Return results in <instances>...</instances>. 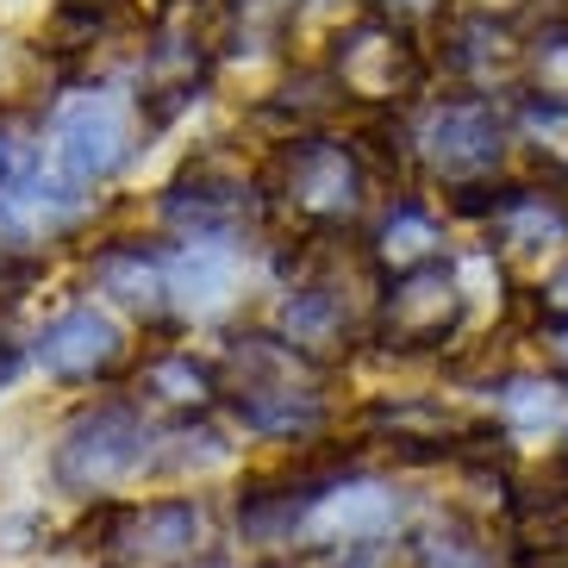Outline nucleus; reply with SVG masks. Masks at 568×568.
I'll list each match as a JSON object with an SVG mask.
<instances>
[{
    "label": "nucleus",
    "mask_w": 568,
    "mask_h": 568,
    "mask_svg": "<svg viewBox=\"0 0 568 568\" xmlns=\"http://www.w3.org/2000/svg\"><path fill=\"white\" fill-rule=\"evenodd\" d=\"M132 151V106L119 88H69L51 106V169L69 187L106 182Z\"/></svg>",
    "instance_id": "f257e3e1"
},
{
    "label": "nucleus",
    "mask_w": 568,
    "mask_h": 568,
    "mask_svg": "<svg viewBox=\"0 0 568 568\" xmlns=\"http://www.w3.org/2000/svg\"><path fill=\"white\" fill-rule=\"evenodd\" d=\"M325 75L337 82L344 101H363V106H400L425 88V51L413 44V32L400 26H382V19H356L351 32L332 38V63Z\"/></svg>",
    "instance_id": "f03ea898"
},
{
    "label": "nucleus",
    "mask_w": 568,
    "mask_h": 568,
    "mask_svg": "<svg viewBox=\"0 0 568 568\" xmlns=\"http://www.w3.org/2000/svg\"><path fill=\"white\" fill-rule=\"evenodd\" d=\"M275 194L313 232H337L363 213V163L337 138H287V151L275 156Z\"/></svg>",
    "instance_id": "7ed1b4c3"
},
{
    "label": "nucleus",
    "mask_w": 568,
    "mask_h": 568,
    "mask_svg": "<svg viewBox=\"0 0 568 568\" xmlns=\"http://www.w3.org/2000/svg\"><path fill=\"white\" fill-rule=\"evenodd\" d=\"M144 463H151V425L132 406H94V413H82L63 432L51 475L69 494H101V487L132 481Z\"/></svg>",
    "instance_id": "20e7f679"
},
{
    "label": "nucleus",
    "mask_w": 568,
    "mask_h": 568,
    "mask_svg": "<svg viewBox=\"0 0 568 568\" xmlns=\"http://www.w3.org/2000/svg\"><path fill=\"white\" fill-rule=\"evenodd\" d=\"M463 282H456V268L444 263H425L413 268V275H400V282L382 294V313H375V325H382V337L394 344V351H437L444 337L463 325Z\"/></svg>",
    "instance_id": "39448f33"
},
{
    "label": "nucleus",
    "mask_w": 568,
    "mask_h": 568,
    "mask_svg": "<svg viewBox=\"0 0 568 568\" xmlns=\"http://www.w3.org/2000/svg\"><path fill=\"white\" fill-rule=\"evenodd\" d=\"M418 156H425L450 187H468V182H481V175L500 169L506 125H500V113H494L487 101H450V106H437V113L425 119Z\"/></svg>",
    "instance_id": "423d86ee"
},
{
    "label": "nucleus",
    "mask_w": 568,
    "mask_h": 568,
    "mask_svg": "<svg viewBox=\"0 0 568 568\" xmlns=\"http://www.w3.org/2000/svg\"><path fill=\"white\" fill-rule=\"evenodd\" d=\"M201 544V506L194 500H151L132 513H113L106 556L113 568H187Z\"/></svg>",
    "instance_id": "0eeeda50"
},
{
    "label": "nucleus",
    "mask_w": 568,
    "mask_h": 568,
    "mask_svg": "<svg viewBox=\"0 0 568 568\" xmlns=\"http://www.w3.org/2000/svg\"><path fill=\"white\" fill-rule=\"evenodd\" d=\"M163 213H169V225H182L187 237H213L219 244V232H232V225L256 219L263 201H256L237 175H219L213 163H194L182 182L163 194Z\"/></svg>",
    "instance_id": "6e6552de"
},
{
    "label": "nucleus",
    "mask_w": 568,
    "mask_h": 568,
    "mask_svg": "<svg viewBox=\"0 0 568 568\" xmlns=\"http://www.w3.org/2000/svg\"><path fill=\"white\" fill-rule=\"evenodd\" d=\"M32 356L51 368V375H63V382H94V375H106V368L125 356V337H119V325L106 313L75 306V313L51 318V325L38 332Z\"/></svg>",
    "instance_id": "1a4fd4ad"
},
{
    "label": "nucleus",
    "mask_w": 568,
    "mask_h": 568,
    "mask_svg": "<svg viewBox=\"0 0 568 568\" xmlns=\"http://www.w3.org/2000/svg\"><path fill=\"white\" fill-rule=\"evenodd\" d=\"M75 219V187L63 175H32V169H19L13 182H0V237H7V251L13 244H44L57 237Z\"/></svg>",
    "instance_id": "9d476101"
},
{
    "label": "nucleus",
    "mask_w": 568,
    "mask_h": 568,
    "mask_svg": "<svg viewBox=\"0 0 568 568\" xmlns=\"http://www.w3.org/2000/svg\"><path fill=\"white\" fill-rule=\"evenodd\" d=\"M400 525V500L387 487H368V481H351V487H325L318 494V513H313V531H325L332 544H351V550H368L394 537Z\"/></svg>",
    "instance_id": "9b49d317"
},
{
    "label": "nucleus",
    "mask_w": 568,
    "mask_h": 568,
    "mask_svg": "<svg viewBox=\"0 0 568 568\" xmlns=\"http://www.w3.org/2000/svg\"><path fill=\"white\" fill-rule=\"evenodd\" d=\"M351 325H356L351 301H344L332 282H301L282 306V344H294L306 363H325V356L351 337Z\"/></svg>",
    "instance_id": "f8f14e48"
},
{
    "label": "nucleus",
    "mask_w": 568,
    "mask_h": 568,
    "mask_svg": "<svg viewBox=\"0 0 568 568\" xmlns=\"http://www.w3.org/2000/svg\"><path fill=\"white\" fill-rule=\"evenodd\" d=\"M94 282L101 294H113L119 306H138V313H156L169 294V268L163 256H151L144 244H106L94 256Z\"/></svg>",
    "instance_id": "ddd939ff"
},
{
    "label": "nucleus",
    "mask_w": 568,
    "mask_h": 568,
    "mask_svg": "<svg viewBox=\"0 0 568 568\" xmlns=\"http://www.w3.org/2000/svg\"><path fill=\"white\" fill-rule=\"evenodd\" d=\"M232 413L268 437H301L325 418V400L313 387H256V394H232Z\"/></svg>",
    "instance_id": "4468645a"
},
{
    "label": "nucleus",
    "mask_w": 568,
    "mask_h": 568,
    "mask_svg": "<svg viewBox=\"0 0 568 568\" xmlns=\"http://www.w3.org/2000/svg\"><path fill=\"white\" fill-rule=\"evenodd\" d=\"M169 268V294H182L187 306H213L219 294H232V251L213 237H187L175 256H163Z\"/></svg>",
    "instance_id": "2eb2a0df"
},
{
    "label": "nucleus",
    "mask_w": 568,
    "mask_h": 568,
    "mask_svg": "<svg viewBox=\"0 0 568 568\" xmlns=\"http://www.w3.org/2000/svg\"><path fill=\"white\" fill-rule=\"evenodd\" d=\"M375 256L413 275V268H425V263L437 256V225H432L425 213H418L413 201L394 206V213L382 219V232H375Z\"/></svg>",
    "instance_id": "dca6fc26"
},
{
    "label": "nucleus",
    "mask_w": 568,
    "mask_h": 568,
    "mask_svg": "<svg viewBox=\"0 0 568 568\" xmlns=\"http://www.w3.org/2000/svg\"><path fill=\"white\" fill-rule=\"evenodd\" d=\"M294 0H225V51H268L287 32Z\"/></svg>",
    "instance_id": "f3484780"
},
{
    "label": "nucleus",
    "mask_w": 568,
    "mask_h": 568,
    "mask_svg": "<svg viewBox=\"0 0 568 568\" xmlns=\"http://www.w3.org/2000/svg\"><path fill=\"white\" fill-rule=\"evenodd\" d=\"M144 387L163 406H175V413H201L213 400V375L194 356H156V363H144Z\"/></svg>",
    "instance_id": "a211bd4d"
},
{
    "label": "nucleus",
    "mask_w": 568,
    "mask_h": 568,
    "mask_svg": "<svg viewBox=\"0 0 568 568\" xmlns=\"http://www.w3.org/2000/svg\"><path fill=\"white\" fill-rule=\"evenodd\" d=\"M500 406H506V418H513L518 432H544V425L562 418V394H556L550 382H506Z\"/></svg>",
    "instance_id": "6ab92c4d"
},
{
    "label": "nucleus",
    "mask_w": 568,
    "mask_h": 568,
    "mask_svg": "<svg viewBox=\"0 0 568 568\" xmlns=\"http://www.w3.org/2000/svg\"><path fill=\"white\" fill-rule=\"evenodd\" d=\"M537 82H544V101H568V32H550L537 44Z\"/></svg>",
    "instance_id": "aec40b11"
},
{
    "label": "nucleus",
    "mask_w": 568,
    "mask_h": 568,
    "mask_svg": "<svg viewBox=\"0 0 568 568\" xmlns=\"http://www.w3.org/2000/svg\"><path fill=\"white\" fill-rule=\"evenodd\" d=\"M368 19H382V26H400V32H413V26H425V19H437V0H363Z\"/></svg>",
    "instance_id": "412c9836"
},
{
    "label": "nucleus",
    "mask_w": 568,
    "mask_h": 568,
    "mask_svg": "<svg viewBox=\"0 0 568 568\" xmlns=\"http://www.w3.org/2000/svg\"><path fill=\"white\" fill-rule=\"evenodd\" d=\"M544 313L568 325V268H556V275H550V287H544Z\"/></svg>",
    "instance_id": "4be33fe9"
},
{
    "label": "nucleus",
    "mask_w": 568,
    "mask_h": 568,
    "mask_svg": "<svg viewBox=\"0 0 568 568\" xmlns=\"http://www.w3.org/2000/svg\"><path fill=\"white\" fill-rule=\"evenodd\" d=\"M13 368H19V351H13V344H7V337H0V387L13 382Z\"/></svg>",
    "instance_id": "5701e85b"
},
{
    "label": "nucleus",
    "mask_w": 568,
    "mask_h": 568,
    "mask_svg": "<svg viewBox=\"0 0 568 568\" xmlns=\"http://www.w3.org/2000/svg\"><path fill=\"white\" fill-rule=\"evenodd\" d=\"M550 351H556V363H562V375H568V325L556 332V344H550Z\"/></svg>",
    "instance_id": "b1692460"
},
{
    "label": "nucleus",
    "mask_w": 568,
    "mask_h": 568,
    "mask_svg": "<svg viewBox=\"0 0 568 568\" xmlns=\"http://www.w3.org/2000/svg\"><path fill=\"white\" fill-rule=\"evenodd\" d=\"M7 163H13V151H7V144H0V175H7Z\"/></svg>",
    "instance_id": "393cba45"
}]
</instances>
